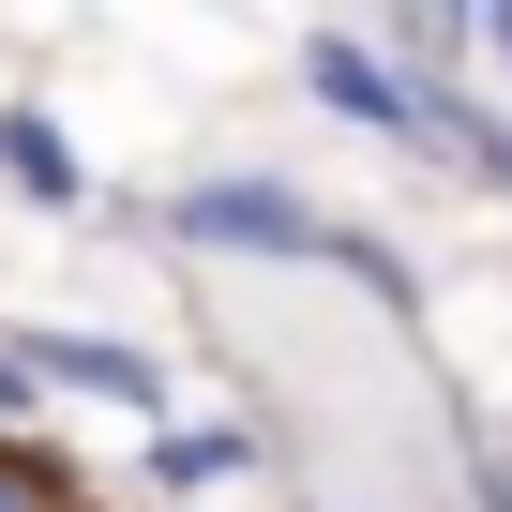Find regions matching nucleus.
Wrapping results in <instances>:
<instances>
[{
    "label": "nucleus",
    "mask_w": 512,
    "mask_h": 512,
    "mask_svg": "<svg viewBox=\"0 0 512 512\" xmlns=\"http://www.w3.org/2000/svg\"><path fill=\"white\" fill-rule=\"evenodd\" d=\"M482 46H497V61H512V16H482Z\"/></svg>",
    "instance_id": "4"
},
{
    "label": "nucleus",
    "mask_w": 512,
    "mask_h": 512,
    "mask_svg": "<svg viewBox=\"0 0 512 512\" xmlns=\"http://www.w3.org/2000/svg\"><path fill=\"white\" fill-rule=\"evenodd\" d=\"M181 226H196V241H287V256H332V226H317L302 196H272V181H196Z\"/></svg>",
    "instance_id": "2"
},
{
    "label": "nucleus",
    "mask_w": 512,
    "mask_h": 512,
    "mask_svg": "<svg viewBox=\"0 0 512 512\" xmlns=\"http://www.w3.org/2000/svg\"><path fill=\"white\" fill-rule=\"evenodd\" d=\"M302 76H317V91H332L347 121H377V136H422L437 166H467V181H497V196H512V136H497V121H467V106H452L437 76L377 61L362 31H317V46H302Z\"/></svg>",
    "instance_id": "1"
},
{
    "label": "nucleus",
    "mask_w": 512,
    "mask_h": 512,
    "mask_svg": "<svg viewBox=\"0 0 512 512\" xmlns=\"http://www.w3.org/2000/svg\"><path fill=\"white\" fill-rule=\"evenodd\" d=\"M46 377H76V392H121V407H151V392H166L151 362H121V347H91V332H46Z\"/></svg>",
    "instance_id": "3"
}]
</instances>
